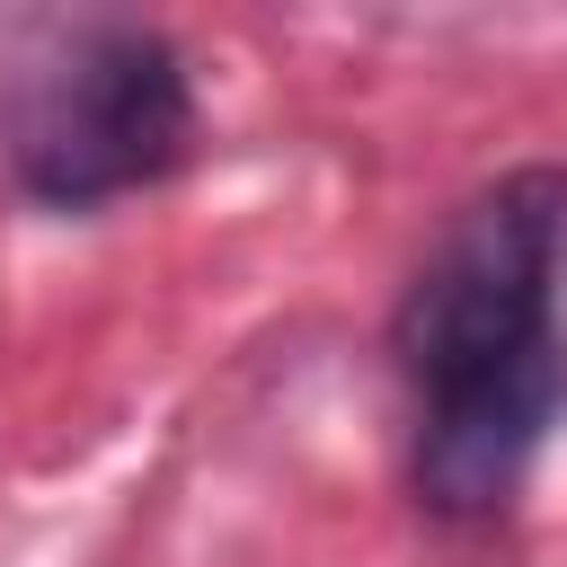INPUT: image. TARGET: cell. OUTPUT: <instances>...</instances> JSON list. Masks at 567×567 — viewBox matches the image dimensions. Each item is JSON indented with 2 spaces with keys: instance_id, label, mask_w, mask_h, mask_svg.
Listing matches in <instances>:
<instances>
[{
  "instance_id": "obj_1",
  "label": "cell",
  "mask_w": 567,
  "mask_h": 567,
  "mask_svg": "<svg viewBox=\"0 0 567 567\" xmlns=\"http://www.w3.org/2000/svg\"><path fill=\"white\" fill-rule=\"evenodd\" d=\"M567 168L532 159L461 195L390 310L408 399V487L434 523L514 514L549 425L567 416Z\"/></svg>"
},
{
  "instance_id": "obj_2",
  "label": "cell",
  "mask_w": 567,
  "mask_h": 567,
  "mask_svg": "<svg viewBox=\"0 0 567 567\" xmlns=\"http://www.w3.org/2000/svg\"><path fill=\"white\" fill-rule=\"evenodd\" d=\"M195 133H204V106H195L186 53L133 18L62 27L27 62L0 115L9 186L44 213H97L115 195L177 177L195 159Z\"/></svg>"
}]
</instances>
